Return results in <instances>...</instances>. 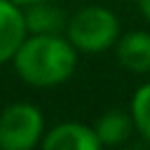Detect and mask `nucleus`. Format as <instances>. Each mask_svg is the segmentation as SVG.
Returning <instances> with one entry per match:
<instances>
[{
    "label": "nucleus",
    "mask_w": 150,
    "mask_h": 150,
    "mask_svg": "<svg viewBox=\"0 0 150 150\" xmlns=\"http://www.w3.org/2000/svg\"><path fill=\"white\" fill-rule=\"evenodd\" d=\"M19 77L33 87H56L66 82L77 66L75 47L59 33H33L14 54Z\"/></svg>",
    "instance_id": "nucleus-1"
},
{
    "label": "nucleus",
    "mask_w": 150,
    "mask_h": 150,
    "mask_svg": "<svg viewBox=\"0 0 150 150\" xmlns=\"http://www.w3.org/2000/svg\"><path fill=\"white\" fill-rule=\"evenodd\" d=\"M66 35L75 49L96 54V52H105L108 47H112V42H117L120 23L110 9L91 5L80 9L66 23Z\"/></svg>",
    "instance_id": "nucleus-2"
},
{
    "label": "nucleus",
    "mask_w": 150,
    "mask_h": 150,
    "mask_svg": "<svg viewBox=\"0 0 150 150\" xmlns=\"http://www.w3.org/2000/svg\"><path fill=\"white\" fill-rule=\"evenodd\" d=\"M45 120L33 103H12L0 112V148L2 150H30L40 143Z\"/></svg>",
    "instance_id": "nucleus-3"
},
{
    "label": "nucleus",
    "mask_w": 150,
    "mask_h": 150,
    "mask_svg": "<svg viewBox=\"0 0 150 150\" xmlns=\"http://www.w3.org/2000/svg\"><path fill=\"white\" fill-rule=\"evenodd\" d=\"M45 150H98V136L94 127H87L82 122H63L47 131L42 138Z\"/></svg>",
    "instance_id": "nucleus-4"
},
{
    "label": "nucleus",
    "mask_w": 150,
    "mask_h": 150,
    "mask_svg": "<svg viewBox=\"0 0 150 150\" xmlns=\"http://www.w3.org/2000/svg\"><path fill=\"white\" fill-rule=\"evenodd\" d=\"M26 35V16L19 9V5L12 0H0V63L14 59Z\"/></svg>",
    "instance_id": "nucleus-5"
},
{
    "label": "nucleus",
    "mask_w": 150,
    "mask_h": 150,
    "mask_svg": "<svg viewBox=\"0 0 150 150\" xmlns=\"http://www.w3.org/2000/svg\"><path fill=\"white\" fill-rule=\"evenodd\" d=\"M117 59L131 73L150 70V33L131 30L117 40Z\"/></svg>",
    "instance_id": "nucleus-6"
},
{
    "label": "nucleus",
    "mask_w": 150,
    "mask_h": 150,
    "mask_svg": "<svg viewBox=\"0 0 150 150\" xmlns=\"http://www.w3.org/2000/svg\"><path fill=\"white\" fill-rule=\"evenodd\" d=\"M131 127H134L131 115H127L122 110H108L105 115L98 117L94 131H96L101 145H117V143L129 138Z\"/></svg>",
    "instance_id": "nucleus-7"
},
{
    "label": "nucleus",
    "mask_w": 150,
    "mask_h": 150,
    "mask_svg": "<svg viewBox=\"0 0 150 150\" xmlns=\"http://www.w3.org/2000/svg\"><path fill=\"white\" fill-rule=\"evenodd\" d=\"M28 12L26 16V28L30 33H59L63 28V14L49 5H45V0L40 2H30L26 5Z\"/></svg>",
    "instance_id": "nucleus-8"
},
{
    "label": "nucleus",
    "mask_w": 150,
    "mask_h": 150,
    "mask_svg": "<svg viewBox=\"0 0 150 150\" xmlns=\"http://www.w3.org/2000/svg\"><path fill=\"white\" fill-rule=\"evenodd\" d=\"M131 120L136 131L150 141V82L141 84L131 98Z\"/></svg>",
    "instance_id": "nucleus-9"
},
{
    "label": "nucleus",
    "mask_w": 150,
    "mask_h": 150,
    "mask_svg": "<svg viewBox=\"0 0 150 150\" xmlns=\"http://www.w3.org/2000/svg\"><path fill=\"white\" fill-rule=\"evenodd\" d=\"M138 7H141V14L150 21V0H138Z\"/></svg>",
    "instance_id": "nucleus-10"
},
{
    "label": "nucleus",
    "mask_w": 150,
    "mask_h": 150,
    "mask_svg": "<svg viewBox=\"0 0 150 150\" xmlns=\"http://www.w3.org/2000/svg\"><path fill=\"white\" fill-rule=\"evenodd\" d=\"M12 2H16V5L21 7V5H30V2H40V0H12Z\"/></svg>",
    "instance_id": "nucleus-11"
}]
</instances>
